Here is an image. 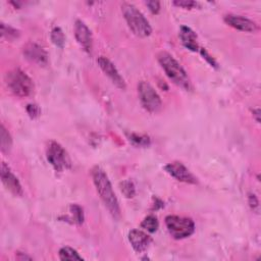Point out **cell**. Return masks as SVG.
Wrapping results in <instances>:
<instances>
[{
	"label": "cell",
	"mask_w": 261,
	"mask_h": 261,
	"mask_svg": "<svg viewBox=\"0 0 261 261\" xmlns=\"http://www.w3.org/2000/svg\"><path fill=\"white\" fill-rule=\"evenodd\" d=\"M5 81L10 92L19 98L28 97L34 91V83L32 79L18 68L8 71Z\"/></svg>",
	"instance_id": "cell-4"
},
{
	"label": "cell",
	"mask_w": 261,
	"mask_h": 261,
	"mask_svg": "<svg viewBox=\"0 0 261 261\" xmlns=\"http://www.w3.org/2000/svg\"><path fill=\"white\" fill-rule=\"evenodd\" d=\"M50 38L51 41L53 42L54 45H56L59 48H63L64 47V43H65V36L62 32V30L59 27H55L52 29L51 34H50Z\"/></svg>",
	"instance_id": "cell-17"
},
{
	"label": "cell",
	"mask_w": 261,
	"mask_h": 261,
	"mask_svg": "<svg viewBox=\"0 0 261 261\" xmlns=\"http://www.w3.org/2000/svg\"><path fill=\"white\" fill-rule=\"evenodd\" d=\"M173 4L178 6V7H182V8H188V9H192L197 7L199 4L196 1H192V0H179V1H173Z\"/></svg>",
	"instance_id": "cell-24"
},
{
	"label": "cell",
	"mask_w": 261,
	"mask_h": 261,
	"mask_svg": "<svg viewBox=\"0 0 261 261\" xmlns=\"http://www.w3.org/2000/svg\"><path fill=\"white\" fill-rule=\"evenodd\" d=\"M224 21L230 25L231 28L233 29H237L239 31H242V32H255L258 28H257V24L247 18V17H244L242 15H236V14H227L224 16Z\"/></svg>",
	"instance_id": "cell-13"
},
{
	"label": "cell",
	"mask_w": 261,
	"mask_h": 261,
	"mask_svg": "<svg viewBox=\"0 0 261 261\" xmlns=\"http://www.w3.org/2000/svg\"><path fill=\"white\" fill-rule=\"evenodd\" d=\"M74 36L80 46L87 52L91 53L93 49V37L90 29L80 19L74 22Z\"/></svg>",
	"instance_id": "cell-9"
},
{
	"label": "cell",
	"mask_w": 261,
	"mask_h": 261,
	"mask_svg": "<svg viewBox=\"0 0 261 261\" xmlns=\"http://www.w3.org/2000/svg\"><path fill=\"white\" fill-rule=\"evenodd\" d=\"M121 11L132 32L139 37H148L152 33L151 25L144 14L132 3H123Z\"/></svg>",
	"instance_id": "cell-3"
},
{
	"label": "cell",
	"mask_w": 261,
	"mask_h": 261,
	"mask_svg": "<svg viewBox=\"0 0 261 261\" xmlns=\"http://www.w3.org/2000/svg\"><path fill=\"white\" fill-rule=\"evenodd\" d=\"M92 177L94 185L96 187V190L103 201L104 205L107 207L109 212L114 218H118L120 215V208L118 204V200L115 196V193L112 189L111 182L105 173V171L100 168L99 166H96L92 170Z\"/></svg>",
	"instance_id": "cell-1"
},
{
	"label": "cell",
	"mask_w": 261,
	"mask_h": 261,
	"mask_svg": "<svg viewBox=\"0 0 261 261\" xmlns=\"http://www.w3.org/2000/svg\"><path fill=\"white\" fill-rule=\"evenodd\" d=\"M165 171L174 177L175 179L187 182V184H196L197 178L193 175V173L179 161H173L165 165Z\"/></svg>",
	"instance_id": "cell-8"
},
{
	"label": "cell",
	"mask_w": 261,
	"mask_h": 261,
	"mask_svg": "<svg viewBox=\"0 0 261 261\" xmlns=\"http://www.w3.org/2000/svg\"><path fill=\"white\" fill-rule=\"evenodd\" d=\"M128 241L134 248V250L138 253L144 252L151 243V238L140 229H132L128 232Z\"/></svg>",
	"instance_id": "cell-14"
},
{
	"label": "cell",
	"mask_w": 261,
	"mask_h": 261,
	"mask_svg": "<svg viewBox=\"0 0 261 261\" xmlns=\"http://www.w3.org/2000/svg\"><path fill=\"white\" fill-rule=\"evenodd\" d=\"M129 140L139 146H146L149 144V138L145 137V136H138V135L133 134L129 136Z\"/></svg>",
	"instance_id": "cell-23"
},
{
	"label": "cell",
	"mask_w": 261,
	"mask_h": 261,
	"mask_svg": "<svg viewBox=\"0 0 261 261\" xmlns=\"http://www.w3.org/2000/svg\"><path fill=\"white\" fill-rule=\"evenodd\" d=\"M1 35L3 38H6L7 40H13L19 36V33L17 30L13 29L10 25H7L5 23H1Z\"/></svg>",
	"instance_id": "cell-21"
},
{
	"label": "cell",
	"mask_w": 261,
	"mask_h": 261,
	"mask_svg": "<svg viewBox=\"0 0 261 261\" xmlns=\"http://www.w3.org/2000/svg\"><path fill=\"white\" fill-rule=\"evenodd\" d=\"M69 210H70V213H71V220H72V222L76 223V224H82L83 221H84L83 209L79 205L72 204V205H70Z\"/></svg>",
	"instance_id": "cell-20"
},
{
	"label": "cell",
	"mask_w": 261,
	"mask_h": 261,
	"mask_svg": "<svg viewBox=\"0 0 261 261\" xmlns=\"http://www.w3.org/2000/svg\"><path fill=\"white\" fill-rule=\"evenodd\" d=\"M97 62L100 66V68L102 69V71L111 80V82L117 88H119L121 90L125 89V82H124L123 77L120 75L117 68L114 66V64L108 58H106L104 56H100L97 59Z\"/></svg>",
	"instance_id": "cell-10"
},
{
	"label": "cell",
	"mask_w": 261,
	"mask_h": 261,
	"mask_svg": "<svg viewBox=\"0 0 261 261\" xmlns=\"http://www.w3.org/2000/svg\"><path fill=\"white\" fill-rule=\"evenodd\" d=\"M23 55L27 59L39 65H46L48 63L47 52L38 44L30 42L23 47Z\"/></svg>",
	"instance_id": "cell-12"
},
{
	"label": "cell",
	"mask_w": 261,
	"mask_h": 261,
	"mask_svg": "<svg viewBox=\"0 0 261 261\" xmlns=\"http://www.w3.org/2000/svg\"><path fill=\"white\" fill-rule=\"evenodd\" d=\"M165 225L171 237L176 240L188 238L195 230V223L191 218L177 215L166 216Z\"/></svg>",
	"instance_id": "cell-5"
},
{
	"label": "cell",
	"mask_w": 261,
	"mask_h": 261,
	"mask_svg": "<svg viewBox=\"0 0 261 261\" xmlns=\"http://www.w3.org/2000/svg\"><path fill=\"white\" fill-rule=\"evenodd\" d=\"M120 190L126 198H132L135 195V186L130 180H124L120 184Z\"/></svg>",
	"instance_id": "cell-22"
},
{
	"label": "cell",
	"mask_w": 261,
	"mask_h": 261,
	"mask_svg": "<svg viewBox=\"0 0 261 261\" xmlns=\"http://www.w3.org/2000/svg\"><path fill=\"white\" fill-rule=\"evenodd\" d=\"M249 204L251 206V208L253 210H256L258 211V207H259V204H258V200L256 198L255 195H250L249 196Z\"/></svg>",
	"instance_id": "cell-27"
},
{
	"label": "cell",
	"mask_w": 261,
	"mask_h": 261,
	"mask_svg": "<svg viewBox=\"0 0 261 261\" xmlns=\"http://www.w3.org/2000/svg\"><path fill=\"white\" fill-rule=\"evenodd\" d=\"M1 180L3 185L6 187V189L12 193L14 196H22V188L17 179V177L11 172L9 166L5 163H1Z\"/></svg>",
	"instance_id": "cell-11"
},
{
	"label": "cell",
	"mask_w": 261,
	"mask_h": 261,
	"mask_svg": "<svg viewBox=\"0 0 261 261\" xmlns=\"http://www.w3.org/2000/svg\"><path fill=\"white\" fill-rule=\"evenodd\" d=\"M46 156L49 163L58 172L68 169L71 165L67 152L59 143L55 141L49 142L46 150Z\"/></svg>",
	"instance_id": "cell-7"
},
{
	"label": "cell",
	"mask_w": 261,
	"mask_h": 261,
	"mask_svg": "<svg viewBox=\"0 0 261 261\" xmlns=\"http://www.w3.org/2000/svg\"><path fill=\"white\" fill-rule=\"evenodd\" d=\"M0 140H1V151L8 152L11 148L12 140H11L9 133L7 132V129L5 128V126L3 124H1V139Z\"/></svg>",
	"instance_id": "cell-19"
},
{
	"label": "cell",
	"mask_w": 261,
	"mask_h": 261,
	"mask_svg": "<svg viewBox=\"0 0 261 261\" xmlns=\"http://www.w3.org/2000/svg\"><path fill=\"white\" fill-rule=\"evenodd\" d=\"M179 38L181 40V43L186 48H188L191 51H199L200 47L198 44V38L196 33L189 27L182 25L179 30Z\"/></svg>",
	"instance_id": "cell-15"
},
{
	"label": "cell",
	"mask_w": 261,
	"mask_h": 261,
	"mask_svg": "<svg viewBox=\"0 0 261 261\" xmlns=\"http://www.w3.org/2000/svg\"><path fill=\"white\" fill-rule=\"evenodd\" d=\"M157 59L166 75L173 84L185 90L192 89V84L188 73L172 55L165 51H161L158 53Z\"/></svg>",
	"instance_id": "cell-2"
},
{
	"label": "cell",
	"mask_w": 261,
	"mask_h": 261,
	"mask_svg": "<svg viewBox=\"0 0 261 261\" xmlns=\"http://www.w3.org/2000/svg\"><path fill=\"white\" fill-rule=\"evenodd\" d=\"M138 94L142 106L151 113L158 112L162 107V101L155 89L147 82H140L138 85Z\"/></svg>",
	"instance_id": "cell-6"
},
{
	"label": "cell",
	"mask_w": 261,
	"mask_h": 261,
	"mask_svg": "<svg viewBox=\"0 0 261 261\" xmlns=\"http://www.w3.org/2000/svg\"><path fill=\"white\" fill-rule=\"evenodd\" d=\"M27 111H28L29 115H30L32 118L38 117V116L40 115V113H41V110H40L39 106L36 105V104H29V105L27 106Z\"/></svg>",
	"instance_id": "cell-25"
},
{
	"label": "cell",
	"mask_w": 261,
	"mask_h": 261,
	"mask_svg": "<svg viewBox=\"0 0 261 261\" xmlns=\"http://www.w3.org/2000/svg\"><path fill=\"white\" fill-rule=\"evenodd\" d=\"M146 5L149 7L152 13H158L160 10V2L159 1H147Z\"/></svg>",
	"instance_id": "cell-26"
},
{
	"label": "cell",
	"mask_w": 261,
	"mask_h": 261,
	"mask_svg": "<svg viewBox=\"0 0 261 261\" xmlns=\"http://www.w3.org/2000/svg\"><path fill=\"white\" fill-rule=\"evenodd\" d=\"M141 226L145 229V230H147L148 232H155L157 229H158V227H159V222H158V220H157V218L155 217V216H153V215H149V216H147V217H145L144 218V220L142 221V223H141Z\"/></svg>",
	"instance_id": "cell-18"
},
{
	"label": "cell",
	"mask_w": 261,
	"mask_h": 261,
	"mask_svg": "<svg viewBox=\"0 0 261 261\" xmlns=\"http://www.w3.org/2000/svg\"><path fill=\"white\" fill-rule=\"evenodd\" d=\"M58 254L60 260H83V257L80 256L79 253L70 247H62Z\"/></svg>",
	"instance_id": "cell-16"
}]
</instances>
